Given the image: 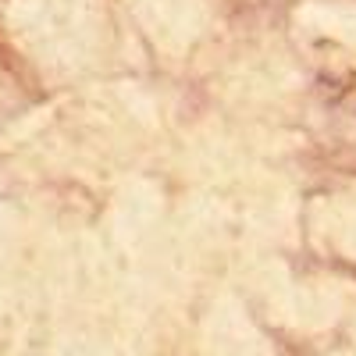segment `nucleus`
<instances>
[]
</instances>
